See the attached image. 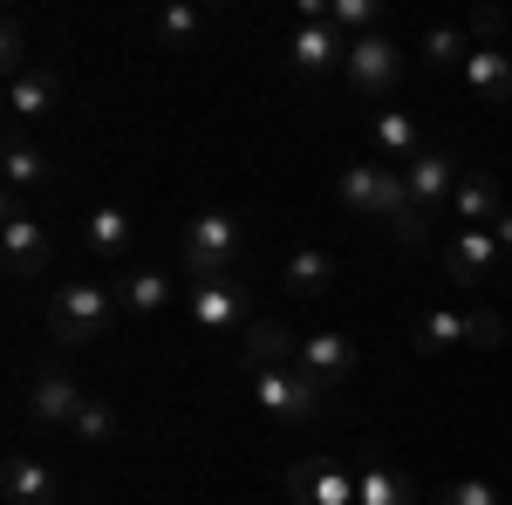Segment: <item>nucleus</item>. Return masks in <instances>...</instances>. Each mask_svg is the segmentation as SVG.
I'll use <instances>...</instances> for the list:
<instances>
[{
  "instance_id": "nucleus-1",
  "label": "nucleus",
  "mask_w": 512,
  "mask_h": 505,
  "mask_svg": "<svg viewBox=\"0 0 512 505\" xmlns=\"http://www.w3.org/2000/svg\"><path fill=\"white\" fill-rule=\"evenodd\" d=\"M117 308H123V301L103 287V280H62L55 301H48V335H55L62 349L103 342V335L117 328Z\"/></svg>"
},
{
  "instance_id": "nucleus-2",
  "label": "nucleus",
  "mask_w": 512,
  "mask_h": 505,
  "mask_svg": "<svg viewBox=\"0 0 512 505\" xmlns=\"http://www.w3.org/2000/svg\"><path fill=\"white\" fill-rule=\"evenodd\" d=\"M253 403L260 417L280 430H308L321 417V383L301 376V362H280V369H253Z\"/></svg>"
},
{
  "instance_id": "nucleus-3",
  "label": "nucleus",
  "mask_w": 512,
  "mask_h": 505,
  "mask_svg": "<svg viewBox=\"0 0 512 505\" xmlns=\"http://www.w3.org/2000/svg\"><path fill=\"white\" fill-rule=\"evenodd\" d=\"M335 198L349 205V212H369V219H403L410 212V185H403V171L396 164H342V178H335Z\"/></svg>"
},
{
  "instance_id": "nucleus-4",
  "label": "nucleus",
  "mask_w": 512,
  "mask_h": 505,
  "mask_svg": "<svg viewBox=\"0 0 512 505\" xmlns=\"http://www.w3.org/2000/svg\"><path fill=\"white\" fill-rule=\"evenodd\" d=\"M0 260H7V280H41L55 267V246H48V226L28 198L7 192V219H0Z\"/></svg>"
},
{
  "instance_id": "nucleus-5",
  "label": "nucleus",
  "mask_w": 512,
  "mask_h": 505,
  "mask_svg": "<svg viewBox=\"0 0 512 505\" xmlns=\"http://www.w3.org/2000/svg\"><path fill=\"white\" fill-rule=\"evenodd\" d=\"M185 273L192 280H212V273H233L239 253H246V239H239V219L233 212H198L192 226H185Z\"/></svg>"
},
{
  "instance_id": "nucleus-6",
  "label": "nucleus",
  "mask_w": 512,
  "mask_h": 505,
  "mask_svg": "<svg viewBox=\"0 0 512 505\" xmlns=\"http://www.w3.org/2000/svg\"><path fill=\"white\" fill-rule=\"evenodd\" d=\"M192 321L205 335H246L253 328V294L239 287L233 273H212V280H192Z\"/></svg>"
},
{
  "instance_id": "nucleus-7",
  "label": "nucleus",
  "mask_w": 512,
  "mask_h": 505,
  "mask_svg": "<svg viewBox=\"0 0 512 505\" xmlns=\"http://www.w3.org/2000/svg\"><path fill=\"white\" fill-rule=\"evenodd\" d=\"M342 76H349L355 96H390L396 76H403V48H396L390 35H362V41H349Z\"/></svg>"
},
{
  "instance_id": "nucleus-8",
  "label": "nucleus",
  "mask_w": 512,
  "mask_h": 505,
  "mask_svg": "<svg viewBox=\"0 0 512 505\" xmlns=\"http://www.w3.org/2000/svg\"><path fill=\"white\" fill-rule=\"evenodd\" d=\"M287 499L294 505H355V471L342 458H301V465H287Z\"/></svg>"
},
{
  "instance_id": "nucleus-9",
  "label": "nucleus",
  "mask_w": 512,
  "mask_h": 505,
  "mask_svg": "<svg viewBox=\"0 0 512 505\" xmlns=\"http://www.w3.org/2000/svg\"><path fill=\"white\" fill-rule=\"evenodd\" d=\"M492 273H506V246L492 239V226H465V233H451V246H444V280L478 287V280H492Z\"/></svg>"
},
{
  "instance_id": "nucleus-10",
  "label": "nucleus",
  "mask_w": 512,
  "mask_h": 505,
  "mask_svg": "<svg viewBox=\"0 0 512 505\" xmlns=\"http://www.w3.org/2000/svg\"><path fill=\"white\" fill-rule=\"evenodd\" d=\"M287 62H294V76H335L349 62V35H335V21H294Z\"/></svg>"
},
{
  "instance_id": "nucleus-11",
  "label": "nucleus",
  "mask_w": 512,
  "mask_h": 505,
  "mask_svg": "<svg viewBox=\"0 0 512 505\" xmlns=\"http://www.w3.org/2000/svg\"><path fill=\"white\" fill-rule=\"evenodd\" d=\"M458 178H465V164H458V157L451 151H424V157H410V164H403V185H410V205H417V212H444V205H451V192H458Z\"/></svg>"
},
{
  "instance_id": "nucleus-12",
  "label": "nucleus",
  "mask_w": 512,
  "mask_h": 505,
  "mask_svg": "<svg viewBox=\"0 0 512 505\" xmlns=\"http://www.w3.org/2000/svg\"><path fill=\"white\" fill-rule=\"evenodd\" d=\"M82 403H89V396H82V383L62 362H41L35 376H28V417H35V424H76Z\"/></svg>"
},
{
  "instance_id": "nucleus-13",
  "label": "nucleus",
  "mask_w": 512,
  "mask_h": 505,
  "mask_svg": "<svg viewBox=\"0 0 512 505\" xmlns=\"http://www.w3.org/2000/svg\"><path fill=\"white\" fill-rule=\"evenodd\" d=\"M294 362H301V376H315L328 389V383H349L355 369H362V349H355L342 328H315V335H301V355Z\"/></svg>"
},
{
  "instance_id": "nucleus-14",
  "label": "nucleus",
  "mask_w": 512,
  "mask_h": 505,
  "mask_svg": "<svg viewBox=\"0 0 512 505\" xmlns=\"http://www.w3.org/2000/svg\"><path fill=\"white\" fill-rule=\"evenodd\" d=\"M444 212L458 219V233H465V226H492V219L506 212V192H499V178H492V171L465 164V178H458V192H451Z\"/></svg>"
},
{
  "instance_id": "nucleus-15",
  "label": "nucleus",
  "mask_w": 512,
  "mask_h": 505,
  "mask_svg": "<svg viewBox=\"0 0 512 505\" xmlns=\"http://www.w3.org/2000/svg\"><path fill=\"white\" fill-rule=\"evenodd\" d=\"M55 110H62V76H55V69H41V62H35L28 76L7 82V117H14V123H48Z\"/></svg>"
},
{
  "instance_id": "nucleus-16",
  "label": "nucleus",
  "mask_w": 512,
  "mask_h": 505,
  "mask_svg": "<svg viewBox=\"0 0 512 505\" xmlns=\"http://www.w3.org/2000/svg\"><path fill=\"white\" fill-rule=\"evenodd\" d=\"M355 505H424V485H417L410 471L369 458V465L355 471Z\"/></svg>"
},
{
  "instance_id": "nucleus-17",
  "label": "nucleus",
  "mask_w": 512,
  "mask_h": 505,
  "mask_svg": "<svg viewBox=\"0 0 512 505\" xmlns=\"http://www.w3.org/2000/svg\"><path fill=\"white\" fill-rule=\"evenodd\" d=\"M294 355H301V335L280 328V321H253V328L239 335V362H246V376H253V369H280V362H294Z\"/></svg>"
},
{
  "instance_id": "nucleus-18",
  "label": "nucleus",
  "mask_w": 512,
  "mask_h": 505,
  "mask_svg": "<svg viewBox=\"0 0 512 505\" xmlns=\"http://www.w3.org/2000/svg\"><path fill=\"white\" fill-rule=\"evenodd\" d=\"M417 355H451L472 342V308H424L417 314Z\"/></svg>"
},
{
  "instance_id": "nucleus-19",
  "label": "nucleus",
  "mask_w": 512,
  "mask_h": 505,
  "mask_svg": "<svg viewBox=\"0 0 512 505\" xmlns=\"http://www.w3.org/2000/svg\"><path fill=\"white\" fill-rule=\"evenodd\" d=\"M0 492H7V505H55V471L35 451H14L0 471Z\"/></svg>"
},
{
  "instance_id": "nucleus-20",
  "label": "nucleus",
  "mask_w": 512,
  "mask_h": 505,
  "mask_svg": "<svg viewBox=\"0 0 512 505\" xmlns=\"http://www.w3.org/2000/svg\"><path fill=\"white\" fill-rule=\"evenodd\" d=\"M458 76H465V89H472L478 103H512V55L506 48H472Z\"/></svg>"
},
{
  "instance_id": "nucleus-21",
  "label": "nucleus",
  "mask_w": 512,
  "mask_h": 505,
  "mask_svg": "<svg viewBox=\"0 0 512 505\" xmlns=\"http://www.w3.org/2000/svg\"><path fill=\"white\" fill-rule=\"evenodd\" d=\"M130 239H137V219H130L123 205H96V212L82 219V246H89L96 260H123Z\"/></svg>"
},
{
  "instance_id": "nucleus-22",
  "label": "nucleus",
  "mask_w": 512,
  "mask_h": 505,
  "mask_svg": "<svg viewBox=\"0 0 512 505\" xmlns=\"http://www.w3.org/2000/svg\"><path fill=\"white\" fill-rule=\"evenodd\" d=\"M171 273H158V267H130V273H117V301H123V314H164L171 308Z\"/></svg>"
},
{
  "instance_id": "nucleus-23",
  "label": "nucleus",
  "mask_w": 512,
  "mask_h": 505,
  "mask_svg": "<svg viewBox=\"0 0 512 505\" xmlns=\"http://www.w3.org/2000/svg\"><path fill=\"white\" fill-rule=\"evenodd\" d=\"M328 280H335V253H321V246H294V253H287V267H280V287H287V294H301V301L328 294Z\"/></svg>"
},
{
  "instance_id": "nucleus-24",
  "label": "nucleus",
  "mask_w": 512,
  "mask_h": 505,
  "mask_svg": "<svg viewBox=\"0 0 512 505\" xmlns=\"http://www.w3.org/2000/svg\"><path fill=\"white\" fill-rule=\"evenodd\" d=\"M376 151H383V164H410V157H424V130H417V117L410 110H376Z\"/></svg>"
},
{
  "instance_id": "nucleus-25",
  "label": "nucleus",
  "mask_w": 512,
  "mask_h": 505,
  "mask_svg": "<svg viewBox=\"0 0 512 505\" xmlns=\"http://www.w3.org/2000/svg\"><path fill=\"white\" fill-rule=\"evenodd\" d=\"M472 48H478L472 28H458V21L424 28V69H465V55H472Z\"/></svg>"
},
{
  "instance_id": "nucleus-26",
  "label": "nucleus",
  "mask_w": 512,
  "mask_h": 505,
  "mask_svg": "<svg viewBox=\"0 0 512 505\" xmlns=\"http://www.w3.org/2000/svg\"><path fill=\"white\" fill-rule=\"evenodd\" d=\"M0 178H7V192H14V198H28L35 185H48V157H41L35 144H21V137H14V144H7V171H0Z\"/></svg>"
},
{
  "instance_id": "nucleus-27",
  "label": "nucleus",
  "mask_w": 512,
  "mask_h": 505,
  "mask_svg": "<svg viewBox=\"0 0 512 505\" xmlns=\"http://www.w3.org/2000/svg\"><path fill=\"white\" fill-rule=\"evenodd\" d=\"M328 21H335V35H349V41L383 35V28H376V21H383V7H376V0H328Z\"/></svg>"
},
{
  "instance_id": "nucleus-28",
  "label": "nucleus",
  "mask_w": 512,
  "mask_h": 505,
  "mask_svg": "<svg viewBox=\"0 0 512 505\" xmlns=\"http://www.w3.org/2000/svg\"><path fill=\"white\" fill-rule=\"evenodd\" d=\"M69 430H76L82 444H110V437H117V410H110L103 396H89V403L76 410V424H69Z\"/></svg>"
},
{
  "instance_id": "nucleus-29",
  "label": "nucleus",
  "mask_w": 512,
  "mask_h": 505,
  "mask_svg": "<svg viewBox=\"0 0 512 505\" xmlns=\"http://www.w3.org/2000/svg\"><path fill=\"white\" fill-rule=\"evenodd\" d=\"M0 69H7V82L35 69V62H28V21H21V14H7V28H0Z\"/></svg>"
},
{
  "instance_id": "nucleus-30",
  "label": "nucleus",
  "mask_w": 512,
  "mask_h": 505,
  "mask_svg": "<svg viewBox=\"0 0 512 505\" xmlns=\"http://www.w3.org/2000/svg\"><path fill=\"white\" fill-rule=\"evenodd\" d=\"M198 28H205V7H192V0H171V7L158 14V35L164 41H192Z\"/></svg>"
},
{
  "instance_id": "nucleus-31",
  "label": "nucleus",
  "mask_w": 512,
  "mask_h": 505,
  "mask_svg": "<svg viewBox=\"0 0 512 505\" xmlns=\"http://www.w3.org/2000/svg\"><path fill=\"white\" fill-rule=\"evenodd\" d=\"M437 505H506L499 499V485H485V478H458V485H444Z\"/></svg>"
},
{
  "instance_id": "nucleus-32",
  "label": "nucleus",
  "mask_w": 512,
  "mask_h": 505,
  "mask_svg": "<svg viewBox=\"0 0 512 505\" xmlns=\"http://www.w3.org/2000/svg\"><path fill=\"white\" fill-rule=\"evenodd\" d=\"M506 342V314L499 308H472V342L465 349H499Z\"/></svg>"
},
{
  "instance_id": "nucleus-33",
  "label": "nucleus",
  "mask_w": 512,
  "mask_h": 505,
  "mask_svg": "<svg viewBox=\"0 0 512 505\" xmlns=\"http://www.w3.org/2000/svg\"><path fill=\"white\" fill-rule=\"evenodd\" d=\"M465 28H472V41H478V48H492V35L506 28V14H499V7H485V14H472Z\"/></svg>"
},
{
  "instance_id": "nucleus-34",
  "label": "nucleus",
  "mask_w": 512,
  "mask_h": 505,
  "mask_svg": "<svg viewBox=\"0 0 512 505\" xmlns=\"http://www.w3.org/2000/svg\"><path fill=\"white\" fill-rule=\"evenodd\" d=\"M492 239L506 246V260H512V205H506V212H499V219H492Z\"/></svg>"
}]
</instances>
